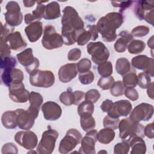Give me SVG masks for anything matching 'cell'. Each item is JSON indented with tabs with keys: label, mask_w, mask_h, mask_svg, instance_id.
<instances>
[{
	"label": "cell",
	"mask_w": 154,
	"mask_h": 154,
	"mask_svg": "<svg viewBox=\"0 0 154 154\" xmlns=\"http://www.w3.org/2000/svg\"><path fill=\"white\" fill-rule=\"evenodd\" d=\"M123 84L126 88H134L137 85V76L135 72H129L123 77Z\"/></svg>",
	"instance_id": "836d02e7"
},
{
	"label": "cell",
	"mask_w": 154,
	"mask_h": 154,
	"mask_svg": "<svg viewBox=\"0 0 154 154\" xmlns=\"http://www.w3.org/2000/svg\"><path fill=\"white\" fill-rule=\"evenodd\" d=\"M3 38L13 50L19 51L27 46V43L23 39L20 32L19 31L10 32L6 37Z\"/></svg>",
	"instance_id": "7402d4cb"
},
{
	"label": "cell",
	"mask_w": 154,
	"mask_h": 154,
	"mask_svg": "<svg viewBox=\"0 0 154 154\" xmlns=\"http://www.w3.org/2000/svg\"><path fill=\"white\" fill-rule=\"evenodd\" d=\"M17 64L16 60L11 56L5 57L1 58V62H0V68L2 69L7 67H15Z\"/></svg>",
	"instance_id": "7dc6e473"
},
{
	"label": "cell",
	"mask_w": 154,
	"mask_h": 154,
	"mask_svg": "<svg viewBox=\"0 0 154 154\" xmlns=\"http://www.w3.org/2000/svg\"><path fill=\"white\" fill-rule=\"evenodd\" d=\"M9 97L14 102L25 103L29 99V91L25 89L23 82L13 84L8 87Z\"/></svg>",
	"instance_id": "e0dca14e"
},
{
	"label": "cell",
	"mask_w": 154,
	"mask_h": 154,
	"mask_svg": "<svg viewBox=\"0 0 154 154\" xmlns=\"http://www.w3.org/2000/svg\"><path fill=\"white\" fill-rule=\"evenodd\" d=\"M88 31L91 35V39L93 41L96 40L98 38V31L96 25H92L88 26Z\"/></svg>",
	"instance_id": "6f0895ef"
},
{
	"label": "cell",
	"mask_w": 154,
	"mask_h": 154,
	"mask_svg": "<svg viewBox=\"0 0 154 154\" xmlns=\"http://www.w3.org/2000/svg\"><path fill=\"white\" fill-rule=\"evenodd\" d=\"M152 81L150 76L146 72L140 73L137 76V84L143 89L147 88L151 84Z\"/></svg>",
	"instance_id": "74e56055"
},
{
	"label": "cell",
	"mask_w": 154,
	"mask_h": 154,
	"mask_svg": "<svg viewBox=\"0 0 154 154\" xmlns=\"http://www.w3.org/2000/svg\"><path fill=\"white\" fill-rule=\"evenodd\" d=\"M26 35L31 42H37L43 34V24L40 21L34 22L25 28Z\"/></svg>",
	"instance_id": "603a6c76"
},
{
	"label": "cell",
	"mask_w": 154,
	"mask_h": 154,
	"mask_svg": "<svg viewBox=\"0 0 154 154\" xmlns=\"http://www.w3.org/2000/svg\"><path fill=\"white\" fill-rule=\"evenodd\" d=\"M114 102L109 99H106L100 105V108L102 109V111L104 112H108L111 111V109L112 108Z\"/></svg>",
	"instance_id": "11a10c76"
},
{
	"label": "cell",
	"mask_w": 154,
	"mask_h": 154,
	"mask_svg": "<svg viewBox=\"0 0 154 154\" xmlns=\"http://www.w3.org/2000/svg\"><path fill=\"white\" fill-rule=\"evenodd\" d=\"M14 140L20 146L27 150L34 149L38 143L36 134L29 130L17 132L14 135Z\"/></svg>",
	"instance_id": "5bb4252c"
},
{
	"label": "cell",
	"mask_w": 154,
	"mask_h": 154,
	"mask_svg": "<svg viewBox=\"0 0 154 154\" xmlns=\"http://www.w3.org/2000/svg\"><path fill=\"white\" fill-rule=\"evenodd\" d=\"M73 93L75 98L74 105H78L81 102L84 98H85V93L81 91H73Z\"/></svg>",
	"instance_id": "680465c9"
},
{
	"label": "cell",
	"mask_w": 154,
	"mask_h": 154,
	"mask_svg": "<svg viewBox=\"0 0 154 154\" xmlns=\"http://www.w3.org/2000/svg\"><path fill=\"white\" fill-rule=\"evenodd\" d=\"M11 48L3 37L0 39V55L1 58L10 56Z\"/></svg>",
	"instance_id": "681fc988"
},
{
	"label": "cell",
	"mask_w": 154,
	"mask_h": 154,
	"mask_svg": "<svg viewBox=\"0 0 154 154\" xmlns=\"http://www.w3.org/2000/svg\"><path fill=\"white\" fill-rule=\"evenodd\" d=\"M100 97L99 91L96 89H90L85 93V100L96 103Z\"/></svg>",
	"instance_id": "c3c4849f"
},
{
	"label": "cell",
	"mask_w": 154,
	"mask_h": 154,
	"mask_svg": "<svg viewBox=\"0 0 154 154\" xmlns=\"http://www.w3.org/2000/svg\"><path fill=\"white\" fill-rule=\"evenodd\" d=\"M63 13L61 36L66 45H72L76 42L79 31L84 28V23L76 10L71 6L66 7Z\"/></svg>",
	"instance_id": "6da1fadb"
},
{
	"label": "cell",
	"mask_w": 154,
	"mask_h": 154,
	"mask_svg": "<svg viewBox=\"0 0 154 154\" xmlns=\"http://www.w3.org/2000/svg\"><path fill=\"white\" fill-rule=\"evenodd\" d=\"M144 135L147 137L149 138L152 139L154 137L153 134V123H149L147 125L145 128H144Z\"/></svg>",
	"instance_id": "9f6ffc18"
},
{
	"label": "cell",
	"mask_w": 154,
	"mask_h": 154,
	"mask_svg": "<svg viewBox=\"0 0 154 154\" xmlns=\"http://www.w3.org/2000/svg\"><path fill=\"white\" fill-rule=\"evenodd\" d=\"M115 137V132L113 129L105 128L97 132V141L104 144L111 143Z\"/></svg>",
	"instance_id": "f546056e"
},
{
	"label": "cell",
	"mask_w": 154,
	"mask_h": 154,
	"mask_svg": "<svg viewBox=\"0 0 154 154\" xmlns=\"http://www.w3.org/2000/svg\"><path fill=\"white\" fill-rule=\"evenodd\" d=\"M81 51L79 48H73L71 49L67 55V58L69 61H76L80 58Z\"/></svg>",
	"instance_id": "f5cc1de1"
},
{
	"label": "cell",
	"mask_w": 154,
	"mask_h": 154,
	"mask_svg": "<svg viewBox=\"0 0 154 154\" xmlns=\"http://www.w3.org/2000/svg\"><path fill=\"white\" fill-rule=\"evenodd\" d=\"M132 2H133V1H121V2H117V1H112L111 2L113 7L120 8V11H122L125 9L128 8L129 6H131V5L132 4Z\"/></svg>",
	"instance_id": "db71d44e"
},
{
	"label": "cell",
	"mask_w": 154,
	"mask_h": 154,
	"mask_svg": "<svg viewBox=\"0 0 154 154\" xmlns=\"http://www.w3.org/2000/svg\"><path fill=\"white\" fill-rule=\"evenodd\" d=\"M132 106L128 100H118L113 103L112 109L108 112V116L115 118L121 116H128L132 111Z\"/></svg>",
	"instance_id": "d6986e66"
},
{
	"label": "cell",
	"mask_w": 154,
	"mask_h": 154,
	"mask_svg": "<svg viewBox=\"0 0 154 154\" xmlns=\"http://www.w3.org/2000/svg\"><path fill=\"white\" fill-rule=\"evenodd\" d=\"M131 63L134 67L144 70L150 77H153L154 60L152 58H149L145 55H139L132 58Z\"/></svg>",
	"instance_id": "2e32d148"
},
{
	"label": "cell",
	"mask_w": 154,
	"mask_h": 154,
	"mask_svg": "<svg viewBox=\"0 0 154 154\" xmlns=\"http://www.w3.org/2000/svg\"><path fill=\"white\" fill-rule=\"evenodd\" d=\"M87 49L91 57L92 61L98 65L107 61L109 57V51L100 42L89 43L87 45Z\"/></svg>",
	"instance_id": "ba28073f"
},
{
	"label": "cell",
	"mask_w": 154,
	"mask_h": 154,
	"mask_svg": "<svg viewBox=\"0 0 154 154\" xmlns=\"http://www.w3.org/2000/svg\"><path fill=\"white\" fill-rule=\"evenodd\" d=\"M102 152H104V153H106L107 152H106V151H104V150H102V151H100V152H99L98 153H102Z\"/></svg>",
	"instance_id": "be15d7a7"
},
{
	"label": "cell",
	"mask_w": 154,
	"mask_h": 154,
	"mask_svg": "<svg viewBox=\"0 0 154 154\" xmlns=\"http://www.w3.org/2000/svg\"><path fill=\"white\" fill-rule=\"evenodd\" d=\"M94 79V75L92 71H87L79 73V80L82 84L88 85L92 83Z\"/></svg>",
	"instance_id": "7bdbcfd3"
},
{
	"label": "cell",
	"mask_w": 154,
	"mask_h": 154,
	"mask_svg": "<svg viewBox=\"0 0 154 154\" xmlns=\"http://www.w3.org/2000/svg\"><path fill=\"white\" fill-rule=\"evenodd\" d=\"M150 31L149 28L144 25H140L132 29L131 34L133 36L141 37L147 35Z\"/></svg>",
	"instance_id": "ee69618b"
},
{
	"label": "cell",
	"mask_w": 154,
	"mask_h": 154,
	"mask_svg": "<svg viewBox=\"0 0 154 154\" xmlns=\"http://www.w3.org/2000/svg\"><path fill=\"white\" fill-rule=\"evenodd\" d=\"M79 116L81 127L85 132H88L94 128L96 122L91 114H82Z\"/></svg>",
	"instance_id": "4dcf8cb0"
},
{
	"label": "cell",
	"mask_w": 154,
	"mask_h": 154,
	"mask_svg": "<svg viewBox=\"0 0 154 154\" xmlns=\"http://www.w3.org/2000/svg\"><path fill=\"white\" fill-rule=\"evenodd\" d=\"M125 87L123 84L120 81L114 82L112 87L110 88V93L115 97H119L124 94Z\"/></svg>",
	"instance_id": "f35d334b"
},
{
	"label": "cell",
	"mask_w": 154,
	"mask_h": 154,
	"mask_svg": "<svg viewBox=\"0 0 154 154\" xmlns=\"http://www.w3.org/2000/svg\"><path fill=\"white\" fill-rule=\"evenodd\" d=\"M36 1H23L24 6L26 7H32Z\"/></svg>",
	"instance_id": "94428289"
},
{
	"label": "cell",
	"mask_w": 154,
	"mask_h": 154,
	"mask_svg": "<svg viewBox=\"0 0 154 154\" xmlns=\"http://www.w3.org/2000/svg\"><path fill=\"white\" fill-rule=\"evenodd\" d=\"M76 64L79 73L89 71L91 66V61L86 58L81 59Z\"/></svg>",
	"instance_id": "bcb514c9"
},
{
	"label": "cell",
	"mask_w": 154,
	"mask_h": 154,
	"mask_svg": "<svg viewBox=\"0 0 154 154\" xmlns=\"http://www.w3.org/2000/svg\"><path fill=\"white\" fill-rule=\"evenodd\" d=\"M58 135V132L56 130L49 127V129L42 134V138L37 147V152L40 154L52 153Z\"/></svg>",
	"instance_id": "5b68a950"
},
{
	"label": "cell",
	"mask_w": 154,
	"mask_h": 154,
	"mask_svg": "<svg viewBox=\"0 0 154 154\" xmlns=\"http://www.w3.org/2000/svg\"><path fill=\"white\" fill-rule=\"evenodd\" d=\"M5 9L7 11L4 16L6 24L11 27L20 25L23 20V14L19 4L16 1H10L7 4Z\"/></svg>",
	"instance_id": "30bf717a"
},
{
	"label": "cell",
	"mask_w": 154,
	"mask_h": 154,
	"mask_svg": "<svg viewBox=\"0 0 154 154\" xmlns=\"http://www.w3.org/2000/svg\"><path fill=\"white\" fill-rule=\"evenodd\" d=\"M42 44L45 49L51 50L61 47L64 40L61 35L57 32L54 26L47 25L44 28Z\"/></svg>",
	"instance_id": "277c9868"
},
{
	"label": "cell",
	"mask_w": 154,
	"mask_h": 154,
	"mask_svg": "<svg viewBox=\"0 0 154 154\" xmlns=\"http://www.w3.org/2000/svg\"><path fill=\"white\" fill-rule=\"evenodd\" d=\"M134 8V13L139 20H145L147 22L153 25L154 1H139Z\"/></svg>",
	"instance_id": "9c48e42d"
},
{
	"label": "cell",
	"mask_w": 154,
	"mask_h": 154,
	"mask_svg": "<svg viewBox=\"0 0 154 154\" xmlns=\"http://www.w3.org/2000/svg\"><path fill=\"white\" fill-rule=\"evenodd\" d=\"M153 114V106L147 103H141L137 105L130 112L129 119L134 122L149 120Z\"/></svg>",
	"instance_id": "8fae6325"
},
{
	"label": "cell",
	"mask_w": 154,
	"mask_h": 154,
	"mask_svg": "<svg viewBox=\"0 0 154 154\" xmlns=\"http://www.w3.org/2000/svg\"><path fill=\"white\" fill-rule=\"evenodd\" d=\"M124 94L127 98L132 101L137 100L139 97L137 90L134 88H126L124 91Z\"/></svg>",
	"instance_id": "f907efd6"
},
{
	"label": "cell",
	"mask_w": 154,
	"mask_h": 154,
	"mask_svg": "<svg viewBox=\"0 0 154 154\" xmlns=\"http://www.w3.org/2000/svg\"><path fill=\"white\" fill-rule=\"evenodd\" d=\"M123 23V16L121 13L111 12L99 19L96 27L103 41L112 42L117 38L116 29L120 28Z\"/></svg>",
	"instance_id": "7a4b0ae2"
},
{
	"label": "cell",
	"mask_w": 154,
	"mask_h": 154,
	"mask_svg": "<svg viewBox=\"0 0 154 154\" xmlns=\"http://www.w3.org/2000/svg\"><path fill=\"white\" fill-rule=\"evenodd\" d=\"M61 16L60 6L56 1H53L45 5L43 18L46 20H53Z\"/></svg>",
	"instance_id": "4316f807"
},
{
	"label": "cell",
	"mask_w": 154,
	"mask_h": 154,
	"mask_svg": "<svg viewBox=\"0 0 154 154\" xmlns=\"http://www.w3.org/2000/svg\"><path fill=\"white\" fill-rule=\"evenodd\" d=\"M131 147V154H144L146 152V146L143 138L136 137L133 138L129 142Z\"/></svg>",
	"instance_id": "f1b7e54d"
},
{
	"label": "cell",
	"mask_w": 154,
	"mask_h": 154,
	"mask_svg": "<svg viewBox=\"0 0 154 154\" xmlns=\"http://www.w3.org/2000/svg\"><path fill=\"white\" fill-rule=\"evenodd\" d=\"M153 82H152L150 86L147 88V93L149 97H150L152 99H153Z\"/></svg>",
	"instance_id": "91938a15"
},
{
	"label": "cell",
	"mask_w": 154,
	"mask_h": 154,
	"mask_svg": "<svg viewBox=\"0 0 154 154\" xmlns=\"http://www.w3.org/2000/svg\"><path fill=\"white\" fill-rule=\"evenodd\" d=\"M59 99L63 104L66 106L75 104V95L70 88H69L67 91L61 93L60 95Z\"/></svg>",
	"instance_id": "e575fe53"
},
{
	"label": "cell",
	"mask_w": 154,
	"mask_h": 154,
	"mask_svg": "<svg viewBox=\"0 0 154 154\" xmlns=\"http://www.w3.org/2000/svg\"><path fill=\"white\" fill-rule=\"evenodd\" d=\"M94 112L93 103L90 101H84L78 106V113L79 116L82 114H93Z\"/></svg>",
	"instance_id": "d590c367"
},
{
	"label": "cell",
	"mask_w": 154,
	"mask_h": 154,
	"mask_svg": "<svg viewBox=\"0 0 154 154\" xmlns=\"http://www.w3.org/2000/svg\"><path fill=\"white\" fill-rule=\"evenodd\" d=\"M119 137L128 143L133 138L144 137V126L139 122H134L129 118L123 119L119 123Z\"/></svg>",
	"instance_id": "3957f363"
},
{
	"label": "cell",
	"mask_w": 154,
	"mask_h": 154,
	"mask_svg": "<svg viewBox=\"0 0 154 154\" xmlns=\"http://www.w3.org/2000/svg\"><path fill=\"white\" fill-rule=\"evenodd\" d=\"M23 76V72L21 70L13 67H7L1 69L2 84L7 87L22 82Z\"/></svg>",
	"instance_id": "4fadbf2b"
},
{
	"label": "cell",
	"mask_w": 154,
	"mask_h": 154,
	"mask_svg": "<svg viewBox=\"0 0 154 154\" xmlns=\"http://www.w3.org/2000/svg\"><path fill=\"white\" fill-rule=\"evenodd\" d=\"M146 48L145 43L140 40H132L128 46V52L131 54H138L141 53Z\"/></svg>",
	"instance_id": "d6a6232c"
},
{
	"label": "cell",
	"mask_w": 154,
	"mask_h": 154,
	"mask_svg": "<svg viewBox=\"0 0 154 154\" xmlns=\"http://www.w3.org/2000/svg\"><path fill=\"white\" fill-rule=\"evenodd\" d=\"M119 38L114 45V50L117 52H123L128 48L129 43L133 40L134 37L127 31H122L119 34Z\"/></svg>",
	"instance_id": "cb8c5ba5"
},
{
	"label": "cell",
	"mask_w": 154,
	"mask_h": 154,
	"mask_svg": "<svg viewBox=\"0 0 154 154\" xmlns=\"http://www.w3.org/2000/svg\"><path fill=\"white\" fill-rule=\"evenodd\" d=\"M97 141V132L96 130H91L82 138L81 146L79 149V153L85 154H94L95 144Z\"/></svg>",
	"instance_id": "9a60e30c"
},
{
	"label": "cell",
	"mask_w": 154,
	"mask_h": 154,
	"mask_svg": "<svg viewBox=\"0 0 154 154\" xmlns=\"http://www.w3.org/2000/svg\"><path fill=\"white\" fill-rule=\"evenodd\" d=\"M82 138L81 134L78 130L73 128L69 129L60 143L58 148L60 153L63 154L69 153L81 143Z\"/></svg>",
	"instance_id": "52a82bcc"
},
{
	"label": "cell",
	"mask_w": 154,
	"mask_h": 154,
	"mask_svg": "<svg viewBox=\"0 0 154 154\" xmlns=\"http://www.w3.org/2000/svg\"><path fill=\"white\" fill-rule=\"evenodd\" d=\"M129 150V144L124 141L116 144L114 147V154H127Z\"/></svg>",
	"instance_id": "f6af8a7d"
},
{
	"label": "cell",
	"mask_w": 154,
	"mask_h": 154,
	"mask_svg": "<svg viewBox=\"0 0 154 154\" xmlns=\"http://www.w3.org/2000/svg\"><path fill=\"white\" fill-rule=\"evenodd\" d=\"M120 120L119 118H115L109 116H106L103 119V126L104 128H110L112 129H117L119 127Z\"/></svg>",
	"instance_id": "60d3db41"
},
{
	"label": "cell",
	"mask_w": 154,
	"mask_h": 154,
	"mask_svg": "<svg viewBox=\"0 0 154 154\" xmlns=\"http://www.w3.org/2000/svg\"><path fill=\"white\" fill-rule=\"evenodd\" d=\"M29 82L34 87L49 88L52 86L55 82L54 74L50 70L37 69L30 74Z\"/></svg>",
	"instance_id": "8992f818"
},
{
	"label": "cell",
	"mask_w": 154,
	"mask_h": 154,
	"mask_svg": "<svg viewBox=\"0 0 154 154\" xmlns=\"http://www.w3.org/2000/svg\"><path fill=\"white\" fill-rule=\"evenodd\" d=\"M28 100L30 105L28 108V110L32 114L34 118L36 119L38 116L40 106L43 102V98L40 93L31 91L29 93Z\"/></svg>",
	"instance_id": "d4e9b609"
},
{
	"label": "cell",
	"mask_w": 154,
	"mask_h": 154,
	"mask_svg": "<svg viewBox=\"0 0 154 154\" xmlns=\"http://www.w3.org/2000/svg\"><path fill=\"white\" fill-rule=\"evenodd\" d=\"M91 39V35L88 31H86L84 28L80 31L76 38L77 44L79 46L85 45Z\"/></svg>",
	"instance_id": "b9f144b4"
},
{
	"label": "cell",
	"mask_w": 154,
	"mask_h": 154,
	"mask_svg": "<svg viewBox=\"0 0 154 154\" xmlns=\"http://www.w3.org/2000/svg\"><path fill=\"white\" fill-rule=\"evenodd\" d=\"M97 72L102 77H107L112 73V64L111 61H106L99 64L97 67Z\"/></svg>",
	"instance_id": "8d00e7d4"
},
{
	"label": "cell",
	"mask_w": 154,
	"mask_h": 154,
	"mask_svg": "<svg viewBox=\"0 0 154 154\" xmlns=\"http://www.w3.org/2000/svg\"><path fill=\"white\" fill-rule=\"evenodd\" d=\"M114 82V79L112 76L107 77H101L97 82V85L102 90L109 89Z\"/></svg>",
	"instance_id": "ab89813d"
},
{
	"label": "cell",
	"mask_w": 154,
	"mask_h": 154,
	"mask_svg": "<svg viewBox=\"0 0 154 154\" xmlns=\"http://www.w3.org/2000/svg\"><path fill=\"white\" fill-rule=\"evenodd\" d=\"M147 45H148V46H149L152 49H153V36H152V37L149 39V40L147 41Z\"/></svg>",
	"instance_id": "6125c7cd"
},
{
	"label": "cell",
	"mask_w": 154,
	"mask_h": 154,
	"mask_svg": "<svg viewBox=\"0 0 154 154\" xmlns=\"http://www.w3.org/2000/svg\"><path fill=\"white\" fill-rule=\"evenodd\" d=\"M48 1H36V2L38 4L36 8L32 11V13H27L25 15L24 19L25 22L26 24L29 25L30 23L36 22V21H40L42 18L43 17L44 11H45V5H44L42 3L46 2Z\"/></svg>",
	"instance_id": "484cf974"
},
{
	"label": "cell",
	"mask_w": 154,
	"mask_h": 154,
	"mask_svg": "<svg viewBox=\"0 0 154 154\" xmlns=\"http://www.w3.org/2000/svg\"><path fill=\"white\" fill-rule=\"evenodd\" d=\"M78 72L77 64L69 63L64 64L59 69L58 78L63 83H67L74 79Z\"/></svg>",
	"instance_id": "44dd1931"
},
{
	"label": "cell",
	"mask_w": 154,
	"mask_h": 154,
	"mask_svg": "<svg viewBox=\"0 0 154 154\" xmlns=\"http://www.w3.org/2000/svg\"><path fill=\"white\" fill-rule=\"evenodd\" d=\"M16 57L19 63L25 67V70L29 74L37 70L39 67V60L34 57L32 49L31 48L17 54Z\"/></svg>",
	"instance_id": "7c38bea8"
},
{
	"label": "cell",
	"mask_w": 154,
	"mask_h": 154,
	"mask_svg": "<svg viewBox=\"0 0 154 154\" xmlns=\"http://www.w3.org/2000/svg\"><path fill=\"white\" fill-rule=\"evenodd\" d=\"M17 147L12 143H7L2 147V153H17Z\"/></svg>",
	"instance_id": "816d5d0a"
},
{
	"label": "cell",
	"mask_w": 154,
	"mask_h": 154,
	"mask_svg": "<svg viewBox=\"0 0 154 154\" xmlns=\"http://www.w3.org/2000/svg\"><path fill=\"white\" fill-rule=\"evenodd\" d=\"M17 114V126L23 130H29L34 124L35 118L27 109H17L15 110Z\"/></svg>",
	"instance_id": "ffe728a7"
},
{
	"label": "cell",
	"mask_w": 154,
	"mask_h": 154,
	"mask_svg": "<svg viewBox=\"0 0 154 154\" xmlns=\"http://www.w3.org/2000/svg\"><path fill=\"white\" fill-rule=\"evenodd\" d=\"M1 122L7 129H14L17 125V114L15 111H7L4 112L1 117Z\"/></svg>",
	"instance_id": "83f0119b"
},
{
	"label": "cell",
	"mask_w": 154,
	"mask_h": 154,
	"mask_svg": "<svg viewBox=\"0 0 154 154\" xmlns=\"http://www.w3.org/2000/svg\"><path fill=\"white\" fill-rule=\"evenodd\" d=\"M131 69V64L127 58L122 57L117 60L116 63V70L117 73L122 76H124L129 73Z\"/></svg>",
	"instance_id": "1f68e13d"
},
{
	"label": "cell",
	"mask_w": 154,
	"mask_h": 154,
	"mask_svg": "<svg viewBox=\"0 0 154 154\" xmlns=\"http://www.w3.org/2000/svg\"><path fill=\"white\" fill-rule=\"evenodd\" d=\"M42 111L44 118L49 121L58 120L62 114L61 106L53 101H48L44 103L42 106Z\"/></svg>",
	"instance_id": "ac0fdd59"
}]
</instances>
